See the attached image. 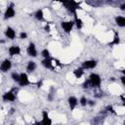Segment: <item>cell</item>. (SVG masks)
Returning a JSON list of instances; mask_svg holds the SVG:
<instances>
[{
	"mask_svg": "<svg viewBox=\"0 0 125 125\" xmlns=\"http://www.w3.org/2000/svg\"><path fill=\"white\" fill-rule=\"evenodd\" d=\"M97 65V62L94 60H90V61H85L82 63V67L83 68H94Z\"/></svg>",
	"mask_w": 125,
	"mask_h": 125,
	"instance_id": "ba28073f",
	"label": "cell"
},
{
	"mask_svg": "<svg viewBox=\"0 0 125 125\" xmlns=\"http://www.w3.org/2000/svg\"><path fill=\"white\" fill-rule=\"evenodd\" d=\"M119 43V37H118V35L117 34H115V36H114V38H113V41L110 43L111 45H116V44H118Z\"/></svg>",
	"mask_w": 125,
	"mask_h": 125,
	"instance_id": "ffe728a7",
	"label": "cell"
},
{
	"mask_svg": "<svg viewBox=\"0 0 125 125\" xmlns=\"http://www.w3.org/2000/svg\"><path fill=\"white\" fill-rule=\"evenodd\" d=\"M3 101L5 102H13L16 100V95L13 93V91H10V92H7L3 95Z\"/></svg>",
	"mask_w": 125,
	"mask_h": 125,
	"instance_id": "277c9868",
	"label": "cell"
},
{
	"mask_svg": "<svg viewBox=\"0 0 125 125\" xmlns=\"http://www.w3.org/2000/svg\"><path fill=\"white\" fill-rule=\"evenodd\" d=\"M83 87H84V88H89V87H90V83H89V80H86V81L83 83Z\"/></svg>",
	"mask_w": 125,
	"mask_h": 125,
	"instance_id": "cb8c5ba5",
	"label": "cell"
},
{
	"mask_svg": "<svg viewBox=\"0 0 125 125\" xmlns=\"http://www.w3.org/2000/svg\"><path fill=\"white\" fill-rule=\"evenodd\" d=\"M120 9H121L122 11H124V10H125V3H122V4L120 5Z\"/></svg>",
	"mask_w": 125,
	"mask_h": 125,
	"instance_id": "484cf974",
	"label": "cell"
},
{
	"mask_svg": "<svg viewBox=\"0 0 125 125\" xmlns=\"http://www.w3.org/2000/svg\"><path fill=\"white\" fill-rule=\"evenodd\" d=\"M73 21H62V23H61V25H62V29L65 31V32H70V30L72 29V26H73Z\"/></svg>",
	"mask_w": 125,
	"mask_h": 125,
	"instance_id": "5b68a950",
	"label": "cell"
},
{
	"mask_svg": "<svg viewBox=\"0 0 125 125\" xmlns=\"http://www.w3.org/2000/svg\"><path fill=\"white\" fill-rule=\"evenodd\" d=\"M35 18L39 21H42L43 20V11L42 10H38L35 14Z\"/></svg>",
	"mask_w": 125,
	"mask_h": 125,
	"instance_id": "2e32d148",
	"label": "cell"
},
{
	"mask_svg": "<svg viewBox=\"0 0 125 125\" xmlns=\"http://www.w3.org/2000/svg\"><path fill=\"white\" fill-rule=\"evenodd\" d=\"M27 54L30 57H36L37 56V51H36V47L34 45V43H30L29 46L27 47Z\"/></svg>",
	"mask_w": 125,
	"mask_h": 125,
	"instance_id": "52a82bcc",
	"label": "cell"
},
{
	"mask_svg": "<svg viewBox=\"0 0 125 125\" xmlns=\"http://www.w3.org/2000/svg\"><path fill=\"white\" fill-rule=\"evenodd\" d=\"M115 21H116L117 25H119V26H121V27L125 26V18H124V17H122V16L116 17V18H115Z\"/></svg>",
	"mask_w": 125,
	"mask_h": 125,
	"instance_id": "4fadbf2b",
	"label": "cell"
},
{
	"mask_svg": "<svg viewBox=\"0 0 125 125\" xmlns=\"http://www.w3.org/2000/svg\"><path fill=\"white\" fill-rule=\"evenodd\" d=\"M41 85H42V81H39V82L37 83V86H38V87H41Z\"/></svg>",
	"mask_w": 125,
	"mask_h": 125,
	"instance_id": "f1b7e54d",
	"label": "cell"
},
{
	"mask_svg": "<svg viewBox=\"0 0 125 125\" xmlns=\"http://www.w3.org/2000/svg\"><path fill=\"white\" fill-rule=\"evenodd\" d=\"M26 68H27L28 71H33V70H35V68H36V63H35L34 62H28Z\"/></svg>",
	"mask_w": 125,
	"mask_h": 125,
	"instance_id": "9a60e30c",
	"label": "cell"
},
{
	"mask_svg": "<svg viewBox=\"0 0 125 125\" xmlns=\"http://www.w3.org/2000/svg\"><path fill=\"white\" fill-rule=\"evenodd\" d=\"M53 60L52 59H50V57L49 58H45L43 61H42V64L45 66V67H47V68H52V66H53Z\"/></svg>",
	"mask_w": 125,
	"mask_h": 125,
	"instance_id": "7c38bea8",
	"label": "cell"
},
{
	"mask_svg": "<svg viewBox=\"0 0 125 125\" xmlns=\"http://www.w3.org/2000/svg\"><path fill=\"white\" fill-rule=\"evenodd\" d=\"M68 104H69L70 109H71V110H73V109L75 108V106L77 105L78 101H77V99H76L75 97L71 96V97H69V98H68Z\"/></svg>",
	"mask_w": 125,
	"mask_h": 125,
	"instance_id": "9c48e42d",
	"label": "cell"
},
{
	"mask_svg": "<svg viewBox=\"0 0 125 125\" xmlns=\"http://www.w3.org/2000/svg\"><path fill=\"white\" fill-rule=\"evenodd\" d=\"M5 17H4V19L5 20H7V19H11V18H13L14 16H15V10H14V4H11L8 8H7V10H6V12H5V15H4Z\"/></svg>",
	"mask_w": 125,
	"mask_h": 125,
	"instance_id": "7a4b0ae2",
	"label": "cell"
},
{
	"mask_svg": "<svg viewBox=\"0 0 125 125\" xmlns=\"http://www.w3.org/2000/svg\"><path fill=\"white\" fill-rule=\"evenodd\" d=\"M19 84H20L21 86H26V85H29V84H30L26 73H21V74H20V81H19Z\"/></svg>",
	"mask_w": 125,
	"mask_h": 125,
	"instance_id": "3957f363",
	"label": "cell"
},
{
	"mask_svg": "<svg viewBox=\"0 0 125 125\" xmlns=\"http://www.w3.org/2000/svg\"><path fill=\"white\" fill-rule=\"evenodd\" d=\"M87 104H89L90 105H94L95 104V102L94 101H87Z\"/></svg>",
	"mask_w": 125,
	"mask_h": 125,
	"instance_id": "4316f807",
	"label": "cell"
},
{
	"mask_svg": "<svg viewBox=\"0 0 125 125\" xmlns=\"http://www.w3.org/2000/svg\"><path fill=\"white\" fill-rule=\"evenodd\" d=\"M75 24H76L77 28H79V29H80V28L82 27V25H83V24H82V21H81L80 19H78L77 16L75 17Z\"/></svg>",
	"mask_w": 125,
	"mask_h": 125,
	"instance_id": "e0dca14e",
	"label": "cell"
},
{
	"mask_svg": "<svg viewBox=\"0 0 125 125\" xmlns=\"http://www.w3.org/2000/svg\"><path fill=\"white\" fill-rule=\"evenodd\" d=\"M41 55H42L44 58H49V57H50V53H49V51H48L47 49H44V50L41 52Z\"/></svg>",
	"mask_w": 125,
	"mask_h": 125,
	"instance_id": "d6986e66",
	"label": "cell"
},
{
	"mask_svg": "<svg viewBox=\"0 0 125 125\" xmlns=\"http://www.w3.org/2000/svg\"><path fill=\"white\" fill-rule=\"evenodd\" d=\"M11 76H12V79H13L14 81H16V82H18V83H19V81H20V75H19L18 73L13 72Z\"/></svg>",
	"mask_w": 125,
	"mask_h": 125,
	"instance_id": "ac0fdd59",
	"label": "cell"
},
{
	"mask_svg": "<svg viewBox=\"0 0 125 125\" xmlns=\"http://www.w3.org/2000/svg\"><path fill=\"white\" fill-rule=\"evenodd\" d=\"M80 104L82 106H85L87 104V99L85 97H81V99H80Z\"/></svg>",
	"mask_w": 125,
	"mask_h": 125,
	"instance_id": "7402d4cb",
	"label": "cell"
},
{
	"mask_svg": "<svg viewBox=\"0 0 125 125\" xmlns=\"http://www.w3.org/2000/svg\"><path fill=\"white\" fill-rule=\"evenodd\" d=\"M5 34H6V36H7L8 38H10V39H14V38L16 37V31H15L12 27H8V28L6 29V31H5Z\"/></svg>",
	"mask_w": 125,
	"mask_h": 125,
	"instance_id": "8fae6325",
	"label": "cell"
},
{
	"mask_svg": "<svg viewBox=\"0 0 125 125\" xmlns=\"http://www.w3.org/2000/svg\"><path fill=\"white\" fill-rule=\"evenodd\" d=\"M83 69H84L83 67H79V68H76V69L73 70V73H74V75H75L76 78H80L83 75V72H84Z\"/></svg>",
	"mask_w": 125,
	"mask_h": 125,
	"instance_id": "5bb4252c",
	"label": "cell"
},
{
	"mask_svg": "<svg viewBox=\"0 0 125 125\" xmlns=\"http://www.w3.org/2000/svg\"><path fill=\"white\" fill-rule=\"evenodd\" d=\"M53 1H59V2H62L63 5H66L67 2H68V0H53Z\"/></svg>",
	"mask_w": 125,
	"mask_h": 125,
	"instance_id": "d4e9b609",
	"label": "cell"
},
{
	"mask_svg": "<svg viewBox=\"0 0 125 125\" xmlns=\"http://www.w3.org/2000/svg\"><path fill=\"white\" fill-rule=\"evenodd\" d=\"M11 66H12L11 62H10L9 60H5V61L0 64V70L3 71V72H6V71H8V70L11 68Z\"/></svg>",
	"mask_w": 125,
	"mask_h": 125,
	"instance_id": "8992f818",
	"label": "cell"
},
{
	"mask_svg": "<svg viewBox=\"0 0 125 125\" xmlns=\"http://www.w3.org/2000/svg\"><path fill=\"white\" fill-rule=\"evenodd\" d=\"M21 53V49L19 46H12L9 48V54L10 56H15V55H19Z\"/></svg>",
	"mask_w": 125,
	"mask_h": 125,
	"instance_id": "30bf717a",
	"label": "cell"
},
{
	"mask_svg": "<svg viewBox=\"0 0 125 125\" xmlns=\"http://www.w3.org/2000/svg\"><path fill=\"white\" fill-rule=\"evenodd\" d=\"M88 80L90 83V87H100L101 85V77L99 74L92 73Z\"/></svg>",
	"mask_w": 125,
	"mask_h": 125,
	"instance_id": "6da1fadb",
	"label": "cell"
},
{
	"mask_svg": "<svg viewBox=\"0 0 125 125\" xmlns=\"http://www.w3.org/2000/svg\"><path fill=\"white\" fill-rule=\"evenodd\" d=\"M44 29H45V30H46L47 32H49V31H50V26H49V25H45Z\"/></svg>",
	"mask_w": 125,
	"mask_h": 125,
	"instance_id": "83f0119b",
	"label": "cell"
},
{
	"mask_svg": "<svg viewBox=\"0 0 125 125\" xmlns=\"http://www.w3.org/2000/svg\"><path fill=\"white\" fill-rule=\"evenodd\" d=\"M26 37H27V34H26L25 32H23V31H22V32L21 33V35H20V38H21V39H25Z\"/></svg>",
	"mask_w": 125,
	"mask_h": 125,
	"instance_id": "603a6c76",
	"label": "cell"
},
{
	"mask_svg": "<svg viewBox=\"0 0 125 125\" xmlns=\"http://www.w3.org/2000/svg\"><path fill=\"white\" fill-rule=\"evenodd\" d=\"M40 123H41V124H44V125H50V124H52V120H51L50 118H47V119L42 120Z\"/></svg>",
	"mask_w": 125,
	"mask_h": 125,
	"instance_id": "44dd1931",
	"label": "cell"
}]
</instances>
